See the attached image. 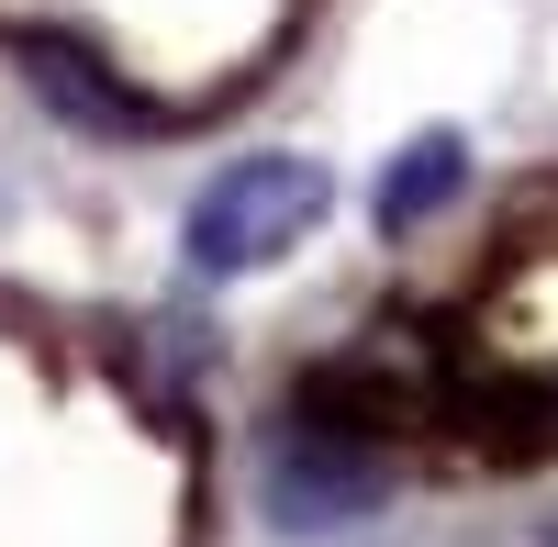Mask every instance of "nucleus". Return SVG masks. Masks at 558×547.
Here are the masks:
<instances>
[{
    "instance_id": "4",
    "label": "nucleus",
    "mask_w": 558,
    "mask_h": 547,
    "mask_svg": "<svg viewBox=\"0 0 558 547\" xmlns=\"http://www.w3.org/2000/svg\"><path fill=\"white\" fill-rule=\"evenodd\" d=\"M458 179H470V146H458V134H413V146L380 168V202H368V212H380V235H413L425 212H447Z\"/></svg>"
},
{
    "instance_id": "1",
    "label": "nucleus",
    "mask_w": 558,
    "mask_h": 547,
    "mask_svg": "<svg viewBox=\"0 0 558 547\" xmlns=\"http://www.w3.org/2000/svg\"><path fill=\"white\" fill-rule=\"evenodd\" d=\"M313 212H324V168L313 157H246V168H223L191 202V268L202 280H235V268L302 246Z\"/></svg>"
},
{
    "instance_id": "3",
    "label": "nucleus",
    "mask_w": 558,
    "mask_h": 547,
    "mask_svg": "<svg viewBox=\"0 0 558 547\" xmlns=\"http://www.w3.org/2000/svg\"><path fill=\"white\" fill-rule=\"evenodd\" d=\"M23 78H34V101H57V112L89 123V134H134V123H146V101L112 89L101 57H78L68 34H23Z\"/></svg>"
},
{
    "instance_id": "2",
    "label": "nucleus",
    "mask_w": 558,
    "mask_h": 547,
    "mask_svg": "<svg viewBox=\"0 0 558 547\" xmlns=\"http://www.w3.org/2000/svg\"><path fill=\"white\" fill-rule=\"evenodd\" d=\"M368 503H380V459L357 447V425H336L324 402H302V414L268 436V514L279 525H347Z\"/></svg>"
},
{
    "instance_id": "5",
    "label": "nucleus",
    "mask_w": 558,
    "mask_h": 547,
    "mask_svg": "<svg viewBox=\"0 0 558 547\" xmlns=\"http://www.w3.org/2000/svg\"><path fill=\"white\" fill-rule=\"evenodd\" d=\"M547 547H558V536H547Z\"/></svg>"
}]
</instances>
